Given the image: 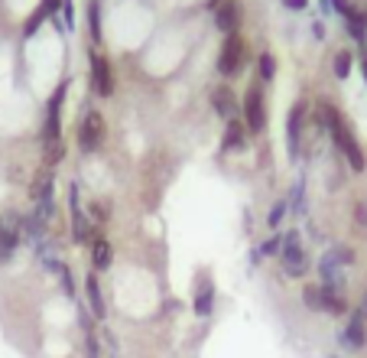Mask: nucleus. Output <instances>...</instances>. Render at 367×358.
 <instances>
[{
    "mask_svg": "<svg viewBox=\"0 0 367 358\" xmlns=\"http://www.w3.org/2000/svg\"><path fill=\"white\" fill-rule=\"evenodd\" d=\"M280 238H283V251H280L283 273H286L289 280H306L309 271H312V258H309V251L303 247V232H299V228H286Z\"/></svg>",
    "mask_w": 367,
    "mask_h": 358,
    "instance_id": "3",
    "label": "nucleus"
},
{
    "mask_svg": "<svg viewBox=\"0 0 367 358\" xmlns=\"http://www.w3.org/2000/svg\"><path fill=\"white\" fill-rule=\"evenodd\" d=\"M286 205H289V219L293 222H306L309 219V192H306V183H299L286 192Z\"/></svg>",
    "mask_w": 367,
    "mask_h": 358,
    "instance_id": "18",
    "label": "nucleus"
},
{
    "mask_svg": "<svg viewBox=\"0 0 367 358\" xmlns=\"http://www.w3.org/2000/svg\"><path fill=\"white\" fill-rule=\"evenodd\" d=\"M309 111H312V101L299 98L289 104L286 111V153L289 160H299L303 157V140H306V124H309Z\"/></svg>",
    "mask_w": 367,
    "mask_h": 358,
    "instance_id": "7",
    "label": "nucleus"
},
{
    "mask_svg": "<svg viewBox=\"0 0 367 358\" xmlns=\"http://www.w3.org/2000/svg\"><path fill=\"white\" fill-rule=\"evenodd\" d=\"M52 277L59 280V290H62V297L65 300H78V280H75V271H72V264L69 260H59L56 267H52Z\"/></svg>",
    "mask_w": 367,
    "mask_h": 358,
    "instance_id": "20",
    "label": "nucleus"
},
{
    "mask_svg": "<svg viewBox=\"0 0 367 358\" xmlns=\"http://www.w3.org/2000/svg\"><path fill=\"white\" fill-rule=\"evenodd\" d=\"M88 62H91V91H95L101 101L114 98V95H117V75H114V65H110L108 52L91 49Z\"/></svg>",
    "mask_w": 367,
    "mask_h": 358,
    "instance_id": "9",
    "label": "nucleus"
},
{
    "mask_svg": "<svg viewBox=\"0 0 367 358\" xmlns=\"http://www.w3.org/2000/svg\"><path fill=\"white\" fill-rule=\"evenodd\" d=\"M88 33H91V43L98 46L104 43V26H101V0H91L88 3Z\"/></svg>",
    "mask_w": 367,
    "mask_h": 358,
    "instance_id": "24",
    "label": "nucleus"
},
{
    "mask_svg": "<svg viewBox=\"0 0 367 358\" xmlns=\"http://www.w3.org/2000/svg\"><path fill=\"white\" fill-rule=\"evenodd\" d=\"M357 306H361V313H364V320H367V290H364V297H361V303H357Z\"/></svg>",
    "mask_w": 367,
    "mask_h": 358,
    "instance_id": "38",
    "label": "nucleus"
},
{
    "mask_svg": "<svg viewBox=\"0 0 367 358\" xmlns=\"http://www.w3.org/2000/svg\"><path fill=\"white\" fill-rule=\"evenodd\" d=\"M59 10H62V0H39L36 7H33V13L23 20V39H33L43 30V23L46 20H52V16H59Z\"/></svg>",
    "mask_w": 367,
    "mask_h": 358,
    "instance_id": "16",
    "label": "nucleus"
},
{
    "mask_svg": "<svg viewBox=\"0 0 367 358\" xmlns=\"http://www.w3.org/2000/svg\"><path fill=\"white\" fill-rule=\"evenodd\" d=\"M351 309H355V303L348 300V290H331V287H325V316L344 320Z\"/></svg>",
    "mask_w": 367,
    "mask_h": 358,
    "instance_id": "19",
    "label": "nucleus"
},
{
    "mask_svg": "<svg viewBox=\"0 0 367 358\" xmlns=\"http://www.w3.org/2000/svg\"><path fill=\"white\" fill-rule=\"evenodd\" d=\"M312 36H316L318 43H322V39L329 36V33H325V23H322V20H312Z\"/></svg>",
    "mask_w": 367,
    "mask_h": 358,
    "instance_id": "37",
    "label": "nucleus"
},
{
    "mask_svg": "<svg viewBox=\"0 0 367 358\" xmlns=\"http://www.w3.org/2000/svg\"><path fill=\"white\" fill-rule=\"evenodd\" d=\"M108 144V121H104V114L98 108H82L78 114V124H75V147L82 157H95L101 153Z\"/></svg>",
    "mask_w": 367,
    "mask_h": 358,
    "instance_id": "2",
    "label": "nucleus"
},
{
    "mask_svg": "<svg viewBox=\"0 0 367 358\" xmlns=\"http://www.w3.org/2000/svg\"><path fill=\"white\" fill-rule=\"evenodd\" d=\"M108 358H123V355H108Z\"/></svg>",
    "mask_w": 367,
    "mask_h": 358,
    "instance_id": "41",
    "label": "nucleus"
},
{
    "mask_svg": "<svg viewBox=\"0 0 367 358\" xmlns=\"http://www.w3.org/2000/svg\"><path fill=\"white\" fill-rule=\"evenodd\" d=\"M241 121L247 124V134L250 137H263L267 134V124H270V114H267V95H263V85L260 82H250L241 98Z\"/></svg>",
    "mask_w": 367,
    "mask_h": 358,
    "instance_id": "6",
    "label": "nucleus"
},
{
    "mask_svg": "<svg viewBox=\"0 0 367 358\" xmlns=\"http://www.w3.org/2000/svg\"><path fill=\"white\" fill-rule=\"evenodd\" d=\"M62 23H65V30H75V0H62Z\"/></svg>",
    "mask_w": 367,
    "mask_h": 358,
    "instance_id": "32",
    "label": "nucleus"
},
{
    "mask_svg": "<svg viewBox=\"0 0 367 358\" xmlns=\"http://www.w3.org/2000/svg\"><path fill=\"white\" fill-rule=\"evenodd\" d=\"M98 339H101V346L108 348V355H121V339H117V333L110 329L108 322L98 326Z\"/></svg>",
    "mask_w": 367,
    "mask_h": 358,
    "instance_id": "29",
    "label": "nucleus"
},
{
    "mask_svg": "<svg viewBox=\"0 0 367 358\" xmlns=\"http://www.w3.org/2000/svg\"><path fill=\"white\" fill-rule=\"evenodd\" d=\"M283 7H286V10H293V13H303L309 7V0H283Z\"/></svg>",
    "mask_w": 367,
    "mask_h": 358,
    "instance_id": "35",
    "label": "nucleus"
},
{
    "mask_svg": "<svg viewBox=\"0 0 367 358\" xmlns=\"http://www.w3.org/2000/svg\"><path fill=\"white\" fill-rule=\"evenodd\" d=\"M250 144H254V137L247 134V124L241 121V118L224 121V131H221V153H224V157H231V153H244Z\"/></svg>",
    "mask_w": 367,
    "mask_h": 358,
    "instance_id": "12",
    "label": "nucleus"
},
{
    "mask_svg": "<svg viewBox=\"0 0 367 358\" xmlns=\"http://www.w3.org/2000/svg\"><path fill=\"white\" fill-rule=\"evenodd\" d=\"M244 69H247V39L244 33H231L221 43L218 59H215V72L221 75V82H231L237 75H244Z\"/></svg>",
    "mask_w": 367,
    "mask_h": 358,
    "instance_id": "4",
    "label": "nucleus"
},
{
    "mask_svg": "<svg viewBox=\"0 0 367 358\" xmlns=\"http://www.w3.org/2000/svg\"><path fill=\"white\" fill-rule=\"evenodd\" d=\"M273 78H276V56L270 49H263L257 56V82L260 85H270Z\"/></svg>",
    "mask_w": 367,
    "mask_h": 358,
    "instance_id": "23",
    "label": "nucleus"
},
{
    "mask_svg": "<svg viewBox=\"0 0 367 358\" xmlns=\"http://www.w3.org/2000/svg\"><path fill=\"white\" fill-rule=\"evenodd\" d=\"M241 23H244V3L241 0H221L215 7V30L231 36V33H241Z\"/></svg>",
    "mask_w": 367,
    "mask_h": 358,
    "instance_id": "13",
    "label": "nucleus"
},
{
    "mask_svg": "<svg viewBox=\"0 0 367 358\" xmlns=\"http://www.w3.org/2000/svg\"><path fill=\"white\" fill-rule=\"evenodd\" d=\"M247 260H250V267L257 271V267H260V264H263V260H267V258L260 254V247H250V254H247Z\"/></svg>",
    "mask_w": 367,
    "mask_h": 358,
    "instance_id": "36",
    "label": "nucleus"
},
{
    "mask_svg": "<svg viewBox=\"0 0 367 358\" xmlns=\"http://www.w3.org/2000/svg\"><path fill=\"white\" fill-rule=\"evenodd\" d=\"M357 65H361V78L367 85V46H357Z\"/></svg>",
    "mask_w": 367,
    "mask_h": 358,
    "instance_id": "34",
    "label": "nucleus"
},
{
    "mask_svg": "<svg viewBox=\"0 0 367 358\" xmlns=\"http://www.w3.org/2000/svg\"><path fill=\"white\" fill-rule=\"evenodd\" d=\"M286 219H289V205H286V196H283V199H276V202L270 205V212H267V219H263V222H267L270 232H276Z\"/></svg>",
    "mask_w": 367,
    "mask_h": 358,
    "instance_id": "27",
    "label": "nucleus"
},
{
    "mask_svg": "<svg viewBox=\"0 0 367 358\" xmlns=\"http://www.w3.org/2000/svg\"><path fill=\"white\" fill-rule=\"evenodd\" d=\"M299 300H303V306L309 309V313H325V287L318 284H303V290H299Z\"/></svg>",
    "mask_w": 367,
    "mask_h": 358,
    "instance_id": "22",
    "label": "nucleus"
},
{
    "mask_svg": "<svg viewBox=\"0 0 367 358\" xmlns=\"http://www.w3.org/2000/svg\"><path fill=\"white\" fill-rule=\"evenodd\" d=\"M62 160H65V140H59V144H49V147H43V170H56Z\"/></svg>",
    "mask_w": 367,
    "mask_h": 358,
    "instance_id": "28",
    "label": "nucleus"
},
{
    "mask_svg": "<svg viewBox=\"0 0 367 358\" xmlns=\"http://www.w3.org/2000/svg\"><path fill=\"white\" fill-rule=\"evenodd\" d=\"M257 247H260V254H263V258H280V251H283V238H280V232L267 235Z\"/></svg>",
    "mask_w": 367,
    "mask_h": 358,
    "instance_id": "30",
    "label": "nucleus"
},
{
    "mask_svg": "<svg viewBox=\"0 0 367 358\" xmlns=\"http://www.w3.org/2000/svg\"><path fill=\"white\" fill-rule=\"evenodd\" d=\"M329 254L335 260H338V264H342L344 271H351V267H355L357 264V251L351 245H348V241H335V245L329 247Z\"/></svg>",
    "mask_w": 367,
    "mask_h": 358,
    "instance_id": "25",
    "label": "nucleus"
},
{
    "mask_svg": "<svg viewBox=\"0 0 367 358\" xmlns=\"http://www.w3.org/2000/svg\"><path fill=\"white\" fill-rule=\"evenodd\" d=\"M95 232H98V228L91 225L88 209L82 205V183L72 179V183H69V235H72V245L75 247L91 245Z\"/></svg>",
    "mask_w": 367,
    "mask_h": 358,
    "instance_id": "5",
    "label": "nucleus"
},
{
    "mask_svg": "<svg viewBox=\"0 0 367 358\" xmlns=\"http://www.w3.org/2000/svg\"><path fill=\"white\" fill-rule=\"evenodd\" d=\"M335 342L342 348V355H357V352L367 348V320H364V313H361V306L351 309L342 326L335 329Z\"/></svg>",
    "mask_w": 367,
    "mask_h": 358,
    "instance_id": "8",
    "label": "nucleus"
},
{
    "mask_svg": "<svg viewBox=\"0 0 367 358\" xmlns=\"http://www.w3.org/2000/svg\"><path fill=\"white\" fill-rule=\"evenodd\" d=\"M218 309V287H215V277L209 271L196 273V293H192V313L198 320H211Z\"/></svg>",
    "mask_w": 367,
    "mask_h": 358,
    "instance_id": "10",
    "label": "nucleus"
},
{
    "mask_svg": "<svg viewBox=\"0 0 367 358\" xmlns=\"http://www.w3.org/2000/svg\"><path fill=\"white\" fill-rule=\"evenodd\" d=\"M316 277L322 287H331V290H348V277H344V267L331 258L329 251L316 260Z\"/></svg>",
    "mask_w": 367,
    "mask_h": 358,
    "instance_id": "15",
    "label": "nucleus"
},
{
    "mask_svg": "<svg viewBox=\"0 0 367 358\" xmlns=\"http://www.w3.org/2000/svg\"><path fill=\"white\" fill-rule=\"evenodd\" d=\"M316 111L322 114V121H325V131L331 137V147H335V157H342V163H348V170L351 173H367V153L361 147V140L355 137L351 131V124L344 121V114L338 104H331V101H316Z\"/></svg>",
    "mask_w": 367,
    "mask_h": 358,
    "instance_id": "1",
    "label": "nucleus"
},
{
    "mask_svg": "<svg viewBox=\"0 0 367 358\" xmlns=\"http://www.w3.org/2000/svg\"><path fill=\"white\" fill-rule=\"evenodd\" d=\"M355 225L367 228V202H355Z\"/></svg>",
    "mask_w": 367,
    "mask_h": 358,
    "instance_id": "33",
    "label": "nucleus"
},
{
    "mask_svg": "<svg viewBox=\"0 0 367 358\" xmlns=\"http://www.w3.org/2000/svg\"><path fill=\"white\" fill-rule=\"evenodd\" d=\"M0 238H3V225H0Z\"/></svg>",
    "mask_w": 367,
    "mask_h": 358,
    "instance_id": "40",
    "label": "nucleus"
},
{
    "mask_svg": "<svg viewBox=\"0 0 367 358\" xmlns=\"http://www.w3.org/2000/svg\"><path fill=\"white\" fill-rule=\"evenodd\" d=\"M85 209H88V219H91L95 228H104V225L110 222V202H104V199H91Z\"/></svg>",
    "mask_w": 367,
    "mask_h": 358,
    "instance_id": "26",
    "label": "nucleus"
},
{
    "mask_svg": "<svg viewBox=\"0 0 367 358\" xmlns=\"http://www.w3.org/2000/svg\"><path fill=\"white\" fill-rule=\"evenodd\" d=\"M85 303L91 309V316L101 322H108V297H104V287H101V277L95 271L85 273Z\"/></svg>",
    "mask_w": 367,
    "mask_h": 358,
    "instance_id": "14",
    "label": "nucleus"
},
{
    "mask_svg": "<svg viewBox=\"0 0 367 358\" xmlns=\"http://www.w3.org/2000/svg\"><path fill=\"white\" fill-rule=\"evenodd\" d=\"M329 358H344V355H342V352H331V355H329Z\"/></svg>",
    "mask_w": 367,
    "mask_h": 358,
    "instance_id": "39",
    "label": "nucleus"
},
{
    "mask_svg": "<svg viewBox=\"0 0 367 358\" xmlns=\"http://www.w3.org/2000/svg\"><path fill=\"white\" fill-rule=\"evenodd\" d=\"M355 62H357V56L351 49H335L331 52V75H335L338 82H348L351 72H355Z\"/></svg>",
    "mask_w": 367,
    "mask_h": 358,
    "instance_id": "21",
    "label": "nucleus"
},
{
    "mask_svg": "<svg viewBox=\"0 0 367 358\" xmlns=\"http://www.w3.org/2000/svg\"><path fill=\"white\" fill-rule=\"evenodd\" d=\"M209 108L218 114L221 121L241 118V101H237V91H234L228 82H218V85L209 88Z\"/></svg>",
    "mask_w": 367,
    "mask_h": 358,
    "instance_id": "11",
    "label": "nucleus"
},
{
    "mask_svg": "<svg viewBox=\"0 0 367 358\" xmlns=\"http://www.w3.org/2000/svg\"><path fill=\"white\" fill-rule=\"evenodd\" d=\"M91 271L95 273H108L114 267V241L108 238V232H95L91 238Z\"/></svg>",
    "mask_w": 367,
    "mask_h": 358,
    "instance_id": "17",
    "label": "nucleus"
},
{
    "mask_svg": "<svg viewBox=\"0 0 367 358\" xmlns=\"http://www.w3.org/2000/svg\"><path fill=\"white\" fill-rule=\"evenodd\" d=\"M82 352H85V358H101V355H104V346H101L98 333L85 335V342H82Z\"/></svg>",
    "mask_w": 367,
    "mask_h": 358,
    "instance_id": "31",
    "label": "nucleus"
}]
</instances>
